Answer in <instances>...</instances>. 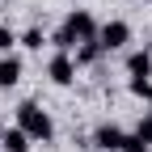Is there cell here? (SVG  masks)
<instances>
[{
	"instance_id": "6da1fadb",
	"label": "cell",
	"mask_w": 152,
	"mask_h": 152,
	"mask_svg": "<svg viewBox=\"0 0 152 152\" xmlns=\"http://www.w3.org/2000/svg\"><path fill=\"white\" fill-rule=\"evenodd\" d=\"M97 21H93V13L89 9H72L68 17H64V26L51 34V42H55V51H76L80 42H89V38H97Z\"/></svg>"
},
{
	"instance_id": "7a4b0ae2",
	"label": "cell",
	"mask_w": 152,
	"mask_h": 152,
	"mask_svg": "<svg viewBox=\"0 0 152 152\" xmlns=\"http://www.w3.org/2000/svg\"><path fill=\"white\" fill-rule=\"evenodd\" d=\"M17 127L26 131V135L34 140V144H47L51 135H55V123H51V114L38 106V102H21L17 106Z\"/></svg>"
},
{
	"instance_id": "3957f363",
	"label": "cell",
	"mask_w": 152,
	"mask_h": 152,
	"mask_svg": "<svg viewBox=\"0 0 152 152\" xmlns=\"http://www.w3.org/2000/svg\"><path fill=\"white\" fill-rule=\"evenodd\" d=\"M47 76H51V80L59 85V89H68V85L76 80V64H72V51H55V55H51V64H47Z\"/></svg>"
},
{
	"instance_id": "277c9868",
	"label": "cell",
	"mask_w": 152,
	"mask_h": 152,
	"mask_svg": "<svg viewBox=\"0 0 152 152\" xmlns=\"http://www.w3.org/2000/svg\"><path fill=\"white\" fill-rule=\"evenodd\" d=\"M97 42H102V51H123L131 42V26L127 21H106L97 30Z\"/></svg>"
},
{
	"instance_id": "5b68a950",
	"label": "cell",
	"mask_w": 152,
	"mask_h": 152,
	"mask_svg": "<svg viewBox=\"0 0 152 152\" xmlns=\"http://www.w3.org/2000/svg\"><path fill=\"white\" fill-rule=\"evenodd\" d=\"M123 140H127V131L118 123H102L97 131H93V148L97 152H123Z\"/></svg>"
},
{
	"instance_id": "8992f818",
	"label": "cell",
	"mask_w": 152,
	"mask_h": 152,
	"mask_svg": "<svg viewBox=\"0 0 152 152\" xmlns=\"http://www.w3.org/2000/svg\"><path fill=\"white\" fill-rule=\"evenodd\" d=\"M127 76H131V80H148V76H152V51L148 47L127 55Z\"/></svg>"
},
{
	"instance_id": "52a82bcc",
	"label": "cell",
	"mask_w": 152,
	"mask_h": 152,
	"mask_svg": "<svg viewBox=\"0 0 152 152\" xmlns=\"http://www.w3.org/2000/svg\"><path fill=\"white\" fill-rule=\"evenodd\" d=\"M17 80H21V59L9 51V55H0V89H13Z\"/></svg>"
},
{
	"instance_id": "ba28073f",
	"label": "cell",
	"mask_w": 152,
	"mask_h": 152,
	"mask_svg": "<svg viewBox=\"0 0 152 152\" xmlns=\"http://www.w3.org/2000/svg\"><path fill=\"white\" fill-rule=\"evenodd\" d=\"M30 135H26V131L21 127H4V140H0V148H4V152H30Z\"/></svg>"
},
{
	"instance_id": "9c48e42d",
	"label": "cell",
	"mask_w": 152,
	"mask_h": 152,
	"mask_svg": "<svg viewBox=\"0 0 152 152\" xmlns=\"http://www.w3.org/2000/svg\"><path fill=\"white\" fill-rule=\"evenodd\" d=\"M102 55H106V51H102V42H97V38H89V42L76 47V59H72V64H76V68H89V64H97Z\"/></svg>"
},
{
	"instance_id": "30bf717a",
	"label": "cell",
	"mask_w": 152,
	"mask_h": 152,
	"mask_svg": "<svg viewBox=\"0 0 152 152\" xmlns=\"http://www.w3.org/2000/svg\"><path fill=\"white\" fill-rule=\"evenodd\" d=\"M42 42H47V34L38 30V26H30V30L21 34V47H26V51H42Z\"/></svg>"
},
{
	"instance_id": "8fae6325",
	"label": "cell",
	"mask_w": 152,
	"mask_h": 152,
	"mask_svg": "<svg viewBox=\"0 0 152 152\" xmlns=\"http://www.w3.org/2000/svg\"><path fill=\"white\" fill-rule=\"evenodd\" d=\"M135 135H140V144H144V148H152V114H144V118L135 123Z\"/></svg>"
},
{
	"instance_id": "7c38bea8",
	"label": "cell",
	"mask_w": 152,
	"mask_h": 152,
	"mask_svg": "<svg viewBox=\"0 0 152 152\" xmlns=\"http://www.w3.org/2000/svg\"><path fill=\"white\" fill-rule=\"evenodd\" d=\"M127 89L135 93V97H144V102H152V76H148V80H131Z\"/></svg>"
},
{
	"instance_id": "4fadbf2b",
	"label": "cell",
	"mask_w": 152,
	"mask_h": 152,
	"mask_svg": "<svg viewBox=\"0 0 152 152\" xmlns=\"http://www.w3.org/2000/svg\"><path fill=\"white\" fill-rule=\"evenodd\" d=\"M13 42H17V34H13L9 26H0V55H9V51H13Z\"/></svg>"
},
{
	"instance_id": "5bb4252c",
	"label": "cell",
	"mask_w": 152,
	"mask_h": 152,
	"mask_svg": "<svg viewBox=\"0 0 152 152\" xmlns=\"http://www.w3.org/2000/svg\"><path fill=\"white\" fill-rule=\"evenodd\" d=\"M123 152H148V148L140 144V135H135V131H127V140H123Z\"/></svg>"
},
{
	"instance_id": "9a60e30c",
	"label": "cell",
	"mask_w": 152,
	"mask_h": 152,
	"mask_svg": "<svg viewBox=\"0 0 152 152\" xmlns=\"http://www.w3.org/2000/svg\"><path fill=\"white\" fill-rule=\"evenodd\" d=\"M0 140H4V127H0Z\"/></svg>"
}]
</instances>
